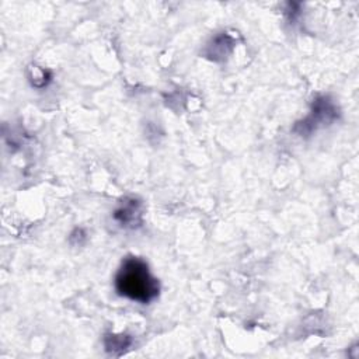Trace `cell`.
<instances>
[{
    "label": "cell",
    "instance_id": "cell-4",
    "mask_svg": "<svg viewBox=\"0 0 359 359\" xmlns=\"http://www.w3.org/2000/svg\"><path fill=\"white\" fill-rule=\"evenodd\" d=\"M231 48H233V41L227 35L222 34V35H217L213 39L212 45L209 46V49H210L209 55L213 56V59H216V56L223 57L231 52Z\"/></svg>",
    "mask_w": 359,
    "mask_h": 359
},
{
    "label": "cell",
    "instance_id": "cell-2",
    "mask_svg": "<svg viewBox=\"0 0 359 359\" xmlns=\"http://www.w3.org/2000/svg\"><path fill=\"white\" fill-rule=\"evenodd\" d=\"M338 116V109L335 104L325 95L317 97L313 102L311 112L296 126L293 130L299 133L300 136H307L313 130H316L318 126H324L327 123H331Z\"/></svg>",
    "mask_w": 359,
    "mask_h": 359
},
{
    "label": "cell",
    "instance_id": "cell-3",
    "mask_svg": "<svg viewBox=\"0 0 359 359\" xmlns=\"http://www.w3.org/2000/svg\"><path fill=\"white\" fill-rule=\"evenodd\" d=\"M142 205L135 198H125L115 209L114 219L123 227H135L140 223Z\"/></svg>",
    "mask_w": 359,
    "mask_h": 359
},
{
    "label": "cell",
    "instance_id": "cell-5",
    "mask_svg": "<svg viewBox=\"0 0 359 359\" xmlns=\"http://www.w3.org/2000/svg\"><path fill=\"white\" fill-rule=\"evenodd\" d=\"M132 339L128 335H107L104 339L105 348L111 353H116V351H125L130 345Z\"/></svg>",
    "mask_w": 359,
    "mask_h": 359
},
{
    "label": "cell",
    "instance_id": "cell-1",
    "mask_svg": "<svg viewBox=\"0 0 359 359\" xmlns=\"http://www.w3.org/2000/svg\"><path fill=\"white\" fill-rule=\"evenodd\" d=\"M115 289L121 296L146 304L158 296L160 285L142 258L128 257L115 275Z\"/></svg>",
    "mask_w": 359,
    "mask_h": 359
}]
</instances>
